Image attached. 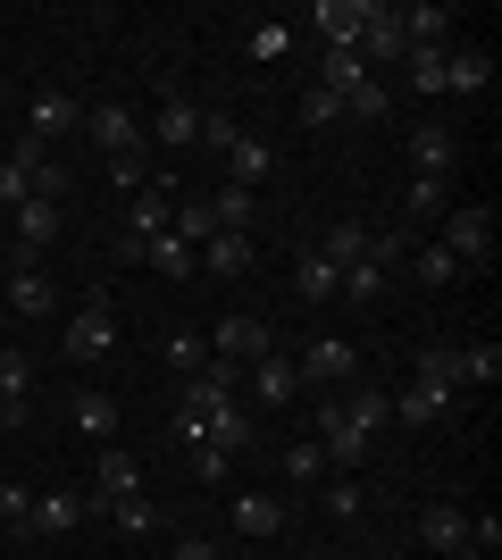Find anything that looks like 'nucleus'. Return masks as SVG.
Returning <instances> with one entry per match:
<instances>
[{"instance_id": "obj_1", "label": "nucleus", "mask_w": 502, "mask_h": 560, "mask_svg": "<svg viewBox=\"0 0 502 560\" xmlns=\"http://www.w3.org/2000/svg\"><path fill=\"white\" fill-rule=\"evenodd\" d=\"M435 226H444L435 243H444L460 268H486V259H494V210H486V201H453Z\"/></svg>"}, {"instance_id": "obj_34", "label": "nucleus", "mask_w": 502, "mask_h": 560, "mask_svg": "<svg viewBox=\"0 0 502 560\" xmlns=\"http://www.w3.org/2000/svg\"><path fill=\"white\" fill-rule=\"evenodd\" d=\"M402 68H410V93H444V43H410Z\"/></svg>"}, {"instance_id": "obj_47", "label": "nucleus", "mask_w": 502, "mask_h": 560, "mask_svg": "<svg viewBox=\"0 0 502 560\" xmlns=\"http://www.w3.org/2000/svg\"><path fill=\"white\" fill-rule=\"evenodd\" d=\"M335 117H343V101H335L327 84H318V93H302V126H335Z\"/></svg>"}, {"instance_id": "obj_45", "label": "nucleus", "mask_w": 502, "mask_h": 560, "mask_svg": "<svg viewBox=\"0 0 502 560\" xmlns=\"http://www.w3.org/2000/svg\"><path fill=\"white\" fill-rule=\"evenodd\" d=\"M185 460H192V477H201V486H226V468H235V452H218V444H192Z\"/></svg>"}, {"instance_id": "obj_2", "label": "nucleus", "mask_w": 502, "mask_h": 560, "mask_svg": "<svg viewBox=\"0 0 502 560\" xmlns=\"http://www.w3.org/2000/svg\"><path fill=\"white\" fill-rule=\"evenodd\" d=\"M167 218H176V192H167V185H143L135 201H126V234H118V252H126V259H143L151 243L167 234Z\"/></svg>"}, {"instance_id": "obj_33", "label": "nucleus", "mask_w": 502, "mask_h": 560, "mask_svg": "<svg viewBox=\"0 0 502 560\" xmlns=\"http://www.w3.org/2000/svg\"><path fill=\"white\" fill-rule=\"evenodd\" d=\"M394 18H402L410 43H444V34H453V9H435V0H410V9H394Z\"/></svg>"}, {"instance_id": "obj_49", "label": "nucleus", "mask_w": 502, "mask_h": 560, "mask_svg": "<svg viewBox=\"0 0 502 560\" xmlns=\"http://www.w3.org/2000/svg\"><path fill=\"white\" fill-rule=\"evenodd\" d=\"M285 50H293L285 25H260V34H252V59H285Z\"/></svg>"}, {"instance_id": "obj_24", "label": "nucleus", "mask_w": 502, "mask_h": 560, "mask_svg": "<svg viewBox=\"0 0 502 560\" xmlns=\"http://www.w3.org/2000/svg\"><path fill=\"white\" fill-rule=\"evenodd\" d=\"M335 401H343V419H352L360 435H377V427L394 419V394H377L369 376H360V385H343V394H335Z\"/></svg>"}, {"instance_id": "obj_23", "label": "nucleus", "mask_w": 502, "mask_h": 560, "mask_svg": "<svg viewBox=\"0 0 502 560\" xmlns=\"http://www.w3.org/2000/svg\"><path fill=\"white\" fill-rule=\"evenodd\" d=\"M226 176H235V185H252V192H260L268 176H277V142H260V135H243L235 151H226Z\"/></svg>"}, {"instance_id": "obj_19", "label": "nucleus", "mask_w": 502, "mask_h": 560, "mask_svg": "<svg viewBox=\"0 0 502 560\" xmlns=\"http://www.w3.org/2000/svg\"><path fill=\"white\" fill-rule=\"evenodd\" d=\"M252 394H260L268 410H285V401L302 394V369H293L285 351H268V360H252Z\"/></svg>"}, {"instance_id": "obj_31", "label": "nucleus", "mask_w": 502, "mask_h": 560, "mask_svg": "<svg viewBox=\"0 0 502 560\" xmlns=\"http://www.w3.org/2000/svg\"><path fill=\"white\" fill-rule=\"evenodd\" d=\"M402 268H419V284H435V293H444V284H460V259L444 252V243H410Z\"/></svg>"}, {"instance_id": "obj_36", "label": "nucleus", "mask_w": 502, "mask_h": 560, "mask_svg": "<svg viewBox=\"0 0 502 560\" xmlns=\"http://www.w3.org/2000/svg\"><path fill=\"white\" fill-rule=\"evenodd\" d=\"M243 142V126H235V109H201V135H192V151H210V160H226Z\"/></svg>"}, {"instance_id": "obj_12", "label": "nucleus", "mask_w": 502, "mask_h": 560, "mask_svg": "<svg viewBox=\"0 0 502 560\" xmlns=\"http://www.w3.org/2000/svg\"><path fill=\"white\" fill-rule=\"evenodd\" d=\"M419 544L444 552V560H469V511H460V502H428V511H419Z\"/></svg>"}, {"instance_id": "obj_40", "label": "nucleus", "mask_w": 502, "mask_h": 560, "mask_svg": "<svg viewBox=\"0 0 502 560\" xmlns=\"http://www.w3.org/2000/svg\"><path fill=\"white\" fill-rule=\"evenodd\" d=\"M285 477H293V486H327V452H318V435L285 444Z\"/></svg>"}, {"instance_id": "obj_38", "label": "nucleus", "mask_w": 502, "mask_h": 560, "mask_svg": "<svg viewBox=\"0 0 502 560\" xmlns=\"http://www.w3.org/2000/svg\"><path fill=\"white\" fill-rule=\"evenodd\" d=\"M460 351V385H502V343H453Z\"/></svg>"}, {"instance_id": "obj_10", "label": "nucleus", "mask_w": 502, "mask_h": 560, "mask_svg": "<svg viewBox=\"0 0 502 560\" xmlns=\"http://www.w3.org/2000/svg\"><path fill=\"white\" fill-rule=\"evenodd\" d=\"M268 351H277V335L260 318H218V335H210V360H226V369H252Z\"/></svg>"}, {"instance_id": "obj_3", "label": "nucleus", "mask_w": 502, "mask_h": 560, "mask_svg": "<svg viewBox=\"0 0 502 560\" xmlns=\"http://www.w3.org/2000/svg\"><path fill=\"white\" fill-rule=\"evenodd\" d=\"M84 135H93L101 160H143V117L126 109V101H101V109H84Z\"/></svg>"}, {"instance_id": "obj_53", "label": "nucleus", "mask_w": 502, "mask_h": 560, "mask_svg": "<svg viewBox=\"0 0 502 560\" xmlns=\"http://www.w3.org/2000/svg\"><path fill=\"white\" fill-rule=\"evenodd\" d=\"M0 318H9V310H0Z\"/></svg>"}, {"instance_id": "obj_18", "label": "nucleus", "mask_w": 502, "mask_h": 560, "mask_svg": "<svg viewBox=\"0 0 502 560\" xmlns=\"http://www.w3.org/2000/svg\"><path fill=\"white\" fill-rule=\"evenodd\" d=\"M311 25L327 34V50H360V25H369V0H318Z\"/></svg>"}, {"instance_id": "obj_50", "label": "nucleus", "mask_w": 502, "mask_h": 560, "mask_svg": "<svg viewBox=\"0 0 502 560\" xmlns=\"http://www.w3.org/2000/svg\"><path fill=\"white\" fill-rule=\"evenodd\" d=\"M167 560H218V552H210V536H185V544H176Z\"/></svg>"}, {"instance_id": "obj_29", "label": "nucleus", "mask_w": 502, "mask_h": 560, "mask_svg": "<svg viewBox=\"0 0 502 560\" xmlns=\"http://www.w3.org/2000/svg\"><path fill=\"white\" fill-rule=\"evenodd\" d=\"M486 75H494L486 50H444V93H486Z\"/></svg>"}, {"instance_id": "obj_16", "label": "nucleus", "mask_w": 502, "mask_h": 560, "mask_svg": "<svg viewBox=\"0 0 502 560\" xmlns=\"http://www.w3.org/2000/svg\"><path fill=\"white\" fill-rule=\"evenodd\" d=\"M201 201H210L218 234H252V218H260V192H252V185H235V176H218V185L201 192Z\"/></svg>"}, {"instance_id": "obj_27", "label": "nucleus", "mask_w": 502, "mask_h": 560, "mask_svg": "<svg viewBox=\"0 0 502 560\" xmlns=\"http://www.w3.org/2000/svg\"><path fill=\"white\" fill-rule=\"evenodd\" d=\"M293 293H302V302H335V293H343V268L318 259V252H302L293 259Z\"/></svg>"}, {"instance_id": "obj_15", "label": "nucleus", "mask_w": 502, "mask_h": 560, "mask_svg": "<svg viewBox=\"0 0 502 560\" xmlns=\"http://www.w3.org/2000/svg\"><path fill=\"white\" fill-rule=\"evenodd\" d=\"M0 310H17V318H50V310H59V284H50L43 268H17V259H9V284H0Z\"/></svg>"}, {"instance_id": "obj_7", "label": "nucleus", "mask_w": 502, "mask_h": 560, "mask_svg": "<svg viewBox=\"0 0 502 560\" xmlns=\"http://www.w3.org/2000/svg\"><path fill=\"white\" fill-rule=\"evenodd\" d=\"M311 427H318V452H327V460H343V477H352V468L369 460V444H377V435H360V427L343 419V401H335V394L318 401V419H311Z\"/></svg>"}, {"instance_id": "obj_6", "label": "nucleus", "mask_w": 502, "mask_h": 560, "mask_svg": "<svg viewBox=\"0 0 502 560\" xmlns=\"http://www.w3.org/2000/svg\"><path fill=\"white\" fill-rule=\"evenodd\" d=\"M460 410V385H444V376H410L402 394H394V419L402 427H435V419H453Z\"/></svg>"}, {"instance_id": "obj_52", "label": "nucleus", "mask_w": 502, "mask_h": 560, "mask_svg": "<svg viewBox=\"0 0 502 560\" xmlns=\"http://www.w3.org/2000/svg\"><path fill=\"white\" fill-rule=\"evenodd\" d=\"M0 284H9V259H0Z\"/></svg>"}, {"instance_id": "obj_43", "label": "nucleus", "mask_w": 502, "mask_h": 560, "mask_svg": "<svg viewBox=\"0 0 502 560\" xmlns=\"http://www.w3.org/2000/svg\"><path fill=\"white\" fill-rule=\"evenodd\" d=\"M360 502H369V493H360L352 477H335V486H318V511H327V518H360Z\"/></svg>"}, {"instance_id": "obj_11", "label": "nucleus", "mask_w": 502, "mask_h": 560, "mask_svg": "<svg viewBox=\"0 0 502 560\" xmlns=\"http://www.w3.org/2000/svg\"><path fill=\"white\" fill-rule=\"evenodd\" d=\"M126 493H143V460L135 452H118V444H101V468H93V493H84V511H109V502H126Z\"/></svg>"}, {"instance_id": "obj_44", "label": "nucleus", "mask_w": 502, "mask_h": 560, "mask_svg": "<svg viewBox=\"0 0 502 560\" xmlns=\"http://www.w3.org/2000/svg\"><path fill=\"white\" fill-rule=\"evenodd\" d=\"M109 518H118L126 536H151V527H160V511H151L143 493H126V502H109Z\"/></svg>"}, {"instance_id": "obj_48", "label": "nucleus", "mask_w": 502, "mask_h": 560, "mask_svg": "<svg viewBox=\"0 0 502 560\" xmlns=\"http://www.w3.org/2000/svg\"><path fill=\"white\" fill-rule=\"evenodd\" d=\"M494 544H502V518H494V511H478V518H469V560H486Z\"/></svg>"}, {"instance_id": "obj_32", "label": "nucleus", "mask_w": 502, "mask_h": 560, "mask_svg": "<svg viewBox=\"0 0 502 560\" xmlns=\"http://www.w3.org/2000/svg\"><path fill=\"white\" fill-rule=\"evenodd\" d=\"M318 259H335V268H352V259H369V226H360V218L327 226V234H318Z\"/></svg>"}, {"instance_id": "obj_35", "label": "nucleus", "mask_w": 502, "mask_h": 560, "mask_svg": "<svg viewBox=\"0 0 502 560\" xmlns=\"http://www.w3.org/2000/svg\"><path fill=\"white\" fill-rule=\"evenodd\" d=\"M167 234H176V243H192V252H201V243H210V234H218L210 201H201V192H192V201H176V218H167Z\"/></svg>"}, {"instance_id": "obj_41", "label": "nucleus", "mask_w": 502, "mask_h": 560, "mask_svg": "<svg viewBox=\"0 0 502 560\" xmlns=\"http://www.w3.org/2000/svg\"><path fill=\"white\" fill-rule=\"evenodd\" d=\"M335 302H385V268H377V259H352V268H343V293H335Z\"/></svg>"}, {"instance_id": "obj_30", "label": "nucleus", "mask_w": 502, "mask_h": 560, "mask_svg": "<svg viewBox=\"0 0 502 560\" xmlns=\"http://www.w3.org/2000/svg\"><path fill=\"white\" fill-rule=\"evenodd\" d=\"M160 351H167V369H176V376H201V369H210V335H201V327H176Z\"/></svg>"}, {"instance_id": "obj_42", "label": "nucleus", "mask_w": 502, "mask_h": 560, "mask_svg": "<svg viewBox=\"0 0 502 560\" xmlns=\"http://www.w3.org/2000/svg\"><path fill=\"white\" fill-rule=\"evenodd\" d=\"M343 109H352V117H360V126H377V117H385V109H394V93H385L377 75H360L352 93H343Z\"/></svg>"}, {"instance_id": "obj_17", "label": "nucleus", "mask_w": 502, "mask_h": 560, "mask_svg": "<svg viewBox=\"0 0 502 560\" xmlns=\"http://www.w3.org/2000/svg\"><path fill=\"white\" fill-rule=\"evenodd\" d=\"M43 167H50V151L17 142V151L0 160V201H9V210H17V201H34V192H43Z\"/></svg>"}, {"instance_id": "obj_51", "label": "nucleus", "mask_w": 502, "mask_h": 560, "mask_svg": "<svg viewBox=\"0 0 502 560\" xmlns=\"http://www.w3.org/2000/svg\"><path fill=\"white\" fill-rule=\"evenodd\" d=\"M0 427H17V410H0Z\"/></svg>"}, {"instance_id": "obj_26", "label": "nucleus", "mask_w": 502, "mask_h": 560, "mask_svg": "<svg viewBox=\"0 0 502 560\" xmlns=\"http://www.w3.org/2000/svg\"><path fill=\"white\" fill-rule=\"evenodd\" d=\"M277 527H285V502H277V493H243V502H235V536L268 544Z\"/></svg>"}, {"instance_id": "obj_28", "label": "nucleus", "mask_w": 502, "mask_h": 560, "mask_svg": "<svg viewBox=\"0 0 502 560\" xmlns=\"http://www.w3.org/2000/svg\"><path fill=\"white\" fill-rule=\"evenodd\" d=\"M402 210H410V226H435V218L453 210V185H444V176H410Z\"/></svg>"}, {"instance_id": "obj_46", "label": "nucleus", "mask_w": 502, "mask_h": 560, "mask_svg": "<svg viewBox=\"0 0 502 560\" xmlns=\"http://www.w3.org/2000/svg\"><path fill=\"white\" fill-rule=\"evenodd\" d=\"M0 527H34V486H0Z\"/></svg>"}, {"instance_id": "obj_39", "label": "nucleus", "mask_w": 502, "mask_h": 560, "mask_svg": "<svg viewBox=\"0 0 502 560\" xmlns=\"http://www.w3.org/2000/svg\"><path fill=\"white\" fill-rule=\"evenodd\" d=\"M25 401H34V360L0 351V410H25Z\"/></svg>"}, {"instance_id": "obj_8", "label": "nucleus", "mask_w": 502, "mask_h": 560, "mask_svg": "<svg viewBox=\"0 0 502 560\" xmlns=\"http://www.w3.org/2000/svg\"><path fill=\"white\" fill-rule=\"evenodd\" d=\"M9 226H17V268H34V252H50V243H59V226H68V218H59V201H43V192H34V201H17V210H9Z\"/></svg>"}, {"instance_id": "obj_9", "label": "nucleus", "mask_w": 502, "mask_h": 560, "mask_svg": "<svg viewBox=\"0 0 502 560\" xmlns=\"http://www.w3.org/2000/svg\"><path fill=\"white\" fill-rule=\"evenodd\" d=\"M109 351H118V310L93 293V302L68 318V360H109Z\"/></svg>"}, {"instance_id": "obj_22", "label": "nucleus", "mask_w": 502, "mask_h": 560, "mask_svg": "<svg viewBox=\"0 0 502 560\" xmlns=\"http://www.w3.org/2000/svg\"><path fill=\"white\" fill-rule=\"evenodd\" d=\"M68 419L84 427V435H93V444H118V401L101 394V385H84V394L68 401Z\"/></svg>"}, {"instance_id": "obj_20", "label": "nucleus", "mask_w": 502, "mask_h": 560, "mask_svg": "<svg viewBox=\"0 0 502 560\" xmlns=\"http://www.w3.org/2000/svg\"><path fill=\"white\" fill-rule=\"evenodd\" d=\"M84 527V493H34V527L25 536H75Z\"/></svg>"}, {"instance_id": "obj_21", "label": "nucleus", "mask_w": 502, "mask_h": 560, "mask_svg": "<svg viewBox=\"0 0 502 560\" xmlns=\"http://www.w3.org/2000/svg\"><path fill=\"white\" fill-rule=\"evenodd\" d=\"M192 135H201V101H192V93H167L160 101V151H192Z\"/></svg>"}, {"instance_id": "obj_14", "label": "nucleus", "mask_w": 502, "mask_h": 560, "mask_svg": "<svg viewBox=\"0 0 502 560\" xmlns=\"http://www.w3.org/2000/svg\"><path fill=\"white\" fill-rule=\"evenodd\" d=\"M453 167H460V142H453V126H410V176H444L453 185Z\"/></svg>"}, {"instance_id": "obj_37", "label": "nucleus", "mask_w": 502, "mask_h": 560, "mask_svg": "<svg viewBox=\"0 0 502 560\" xmlns=\"http://www.w3.org/2000/svg\"><path fill=\"white\" fill-rule=\"evenodd\" d=\"M151 268H160L167 284H185V277H201V259H192V243H176V234H160V243H151Z\"/></svg>"}, {"instance_id": "obj_5", "label": "nucleus", "mask_w": 502, "mask_h": 560, "mask_svg": "<svg viewBox=\"0 0 502 560\" xmlns=\"http://www.w3.org/2000/svg\"><path fill=\"white\" fill-rule=\"evenodd\" d=\"M75 126H84V101H75V93H59V84L25 101V142H34V151H50V142H59V135H75Z\"/></svg>"}, {"instance_id": "obj_13", "label": "nucleus", "mask_w": 502, "mask_h": 560, "mask_svg": "<svg viewBox=\"0 0 502 560\" xmlns=\"http://www.w3.org/2000/svg\"><path fill=\"white\" fill-rule=\"evenodd\" d=\"M410 50V34H402V18H394V9H385V0H369V25H360V68L377 75L385 59H402Z\"/></svg>"}, {"instance_id": "obj_25", "label": "nucleus", "mask_w": 502, "mask_h": 560, "mask_svg": "<svg viewBox=\"0 0 502 560\" xmlns=\"http://www.w3.org/2000/svg\"><path fill=\"white\" fill-rule=\"evenodd\" d=\"M192 259H201V277H243L252 268V234H210Z\"/></svg>"}, {"instance_id": "obj_4", "label": "nucleus", "mask_w": 502, "mask_h": 560, "mask_svg": "<svg viewBox=\"0 0 502 560\" xmlns=\"http://www.w3.org/2000/svg\"><path fill=\"white\" fill-rule=\"evenodd\" d=\"M293 369H302V385H318V394H343V385H360V351L343 343V335H318Z\"/></svg>"}]
</instances>
